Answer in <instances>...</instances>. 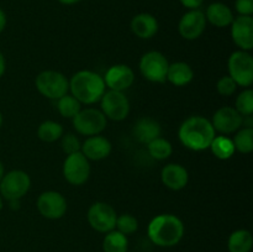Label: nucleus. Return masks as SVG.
I'll list each match as a JSON object with an SVG mask.
<instances>
[{"instance_id": "f8f14e48", "label": "nucleus", "mask_w": 253, "mask_h": 252, "mask_svg": "<svg viewBox=\"0 0 253 252\" xmlns=\"http://www.w3.org/2000/svg\"><path fill=\"white\" fill-rule=\"evenodd\" d=\"M37 210L43 217L57 220L63 217L67 211V200L63 195L56 190H47L41 193L36 202Z\"/></svg>"}, {"instance_id": "bb28decb", "label": "nucleus", "mask_w": 253, "mask_h": 252, "mask_svg": "<svg viewBox=\"0 0 253 252\" xmlns=\"http://www.w3.org/2000/svg\"><path fill=\"white\" fill-rule=\"evenodd\" d=\"M147 151L152 158L157 161H165L172 156L173 146L168 140L163 137H157L150 143H147Z\"/></svg>"}, {"instance_id": "473e14b6", "label": "nucleus", "mask_w": 253, "mask_h": 252, "mask_svg": "<svg viewBox=\"0 0 253 252\" xmlns=\"http://www.w3.org/2000/svg\"><path fill=\"white\" fill-rule=\"evenodd\" d=\"M237 84L230 76H224L217 81L216 90L222 96H231L236 91Z\"/></svg>"}, {"instance_id": "a19ab883", "label": "nucleus", "mask_w": 253, "mask_h": 252, "mask_svg": "<svg viewBox=\"0 0 253 252\" xmlns=\"http://www.w3.org/2000/svg\"><path fill=\"white\" fill-rule=\"evenodd\" d=\"M1 125H2V114L0 113V127H1Z\"/></svg>"}, {"instance_id": "cd10ccee", "label": "nucleus", "mask_w": 253, "mask_h": 252, "mask_svg": "<svg viewBox=\"0 0 253 252\" xmlns=\"http://www.w3.org/2000/svg\"><path fill=\"white\" fill-rule=\"evenodd\" d=\"M235 151L240 153H251L253 151V128L244 127L236 131V135L232 138Z\"/></svg>"}, {"instance_id": "7c9ffc66", "label": "nucleus", "mask_w": 253, "mask_h": 252, "mask_svg": "<svg viewBox=\"0 0 253 252\" xmlns=\"http://www.w3.org/2000/svg\"><path fill=\"white\" fill-rule=\"evenodd\" d=\"M116 230L120 231L124 235H131L133 232L137 231L138 229V221L135 216L130 214H123L120 216H118L116 219Z\"/></svg>"}, {"instance_id": "58836bf2", "label": "nucleus", "mask_w": 253, "mask_h": 252, "mask_svg": "<svg viewBox=\"0 0 253 252\" xmlns=\"http://www.w3.org/2000/svg\"><path fill=\"white\" fill-rule=\"evenodd\" d=\"M5 174V169H4V165L1 163V161H0V180H1V178L4 177Z\"/></svg>"}, {"instance_id": "9b49d317", "label": "nucleus", "mask_w": 253, "mask_h": 252, "mask_svg": "<svg viewBox=\"0 0 253 252\" xmlns=\"http://www.w3.org/2000/svg\"><path fill=\"white\" fill-rule=\"evenodd\" d=\"M89 175H90V163L81 151L67 156L63 162V177L69 184H84L89 179Z\"/></svg>"}, {"instance_id": "6e6552de", "label": "nucleus", "mask_w": 253, "mask_h": 252, "mask_svg": "<svg viewBox=\"0 0 253 252\" xmlns=\"http://www.w3.org/2000/svg\"><path fill=\"white\" fill-rule=\"evenodd\" d=\"M168 66V59L158 51L146 52L138 63V68L143 78L152 83H165L167 81Z\"/></svg>"}, {"instance_id": "f257e3e1", "label": "nucleus", "mask_w": 253, "mask_h": 252, "mask_svg": "<svg viewBox=\"0 0 253 252\" xmlns=\"http://www.w3.org/2000/svg\"><path fill=\"white\" fill-rule=\"evenodd\" d=\"M215 136L216 131L214 130L211 121L199 115L185 119L178 130L180 143L188 150L195 152L208 150Z\"/></svg>"}, {"instance_id": "412c9836", "label": "nucleus", "mask_w": 253, "mask_h": 252, "mask_svg": "<svg viewBox=\"0 0 253 252\" xmlns=\"http://www.w3.org/2000/svg\"><path fill=\"white\" fill-rule=\"evenodd\" d=\"M162 132L161 124L152 118H142L136 123L133 127V136L140 143H150L155 138L160 137Z\"/></svg>"}, {"instance_id": "a878e982", "label": "nucleus", "mask_w": 253, "mask_h": 252, "mask_svg": "<svg viewBox=\"0 0 253 252\" xmlns=\"http://www.w3.org/2000/svg\"><path fill=\"white\" fill-rule=\"evenodd\" d=\"M37 136L43 142H54L63 136V126L56 121L46 120L40 124L37 128Z\"/></svg>"}, {"instance_id": "7ed1b4c3", "label": "nucleus", "mask_w": 253, "mask_h": 252, "mask_svg": "<svg viewBox=\"0 0 253 252\" xmlns=\"http://www.w3.org/2000/svg\"><path fill=\"white\" fill-rule=\"evenodd\" d=\"M69 90L79 103L91 105L100 101L106 85L100 74L93 71H79L69 81Z\"/></svg>"}, {"instance_id": "39448f33", "label": "nucleus", "mask_w": 253, "mask_h": 252, "mask_svg": "<svg viewBox=\"0 0 253 252\" xmlns=\"http://www.w3.org/2000/svg\"><path fill=\"white\" fill-rule=\"evenodd\" d=\"M36 89L41 95L58 100L68 94L69 81L63 73L57 71H43L36 77Z\"/></svg>"}, {"instance_id": "ddd939ff", "label": "nucleus", "mask_w": 253, "mask_h": 252, "mask_svg": "<svg viewBox=\"0 0 253 252\" xmlns=\"http://www.w3.org/2000/svg\"><path fill=\"white\" fill-rule=\"evenodd\" d=\"M207 29V19L202 10H188L179 20L178 31L184 40L194 41L204 34Z\"/></svg>"}, {"instance_id": "ea45409f", "label": "nucleus", "mask_w": 253, "mask_h": 252, "mask_svg": "<svg viewBox=\"0 0 253 252\" xmlns=\"http://www.w3.org/2000/svg\"><path fill=\"white\" fill-rule=\"evenodd\" d=\"M2 207H4V203H2V198H1V195H0V211L2 210Z\"/></svg>"}, {"instance_id": "72a5a7b5", "label": "nucleus", "mask_w": 253, "mask_h": 252, "mask_svg": "<svg viewBox=\"0 0 253 252\" xmlns=\"http://www.w3.org/2000/svg\"><path fill=\"white\" fill-rule=\"evenodd\" d=\"M235 10L242 16H252L253 14V0H236Z\"/></svg>"}, {"instance_id": "f03ea898", "label": "nucleus", "mask_w": 253, "mask_h": 252, "mask_svg": "<svg viewBox=\"0 0 253 252\" xmlns=\"http://www.w3.org/2000/svg\"><path fill=\"white\" fill-rule=\"evenodd\" d=\"M147 235L156 246H175L184 236V224L175 215L160 214L148 224Z\"/></svg>"}, {"instance_id": "5701e85b", "label": "nucleus", "mask_w": 253, "mask_h": 252, "mask_svg": "<svg viewBox=\"0 0 253 252\" xmlns=\"http://www.w3.org/2000/svg\"><path fill=\"white\" fill-rule=\"evenodd\" d=\"M253 245L252 234L249 230L240 229L232 232L227 241L229 252H250Z\"/></svg>"}, {"instance_id": "c756f323", "label": "nucleus", "mask_w": 253, "mask_h": 252, "mask_svg": "<svg viewBox=\"0 0 253 252\" xmlns=\"http://www.w3.org/2000/svg\"><path fill=\"white\" fill-rule=\"evenodd\" d=\"M235 109L242 116H251L253 114V90L250 88L244 89L236 98Z\"/></svg>"}, {"instance_id": "9d476101", "label": "nucleus", "mask_w": 253, "mask_h": 252, "mask_svg": "<svg viewBox=\"0 0 253 252\" xmlns=\"http://www.w3.org/2000/svg\"><path fill=\"white\" fill-rule=\"evenodd\" d=\"M86 217H88L89 225L95 231L108 234L115 230L118 214L115 209L108 203L95 202L89 208Z\"/></svg>"}, {"instance_id": "0eeeda50", "label": "nucleus", "mask_w": 253, "mask_h": 252, "mask_svg": "<svg viewBox=\"0 0 253 252\" xmlns=\"http://www.w3.org/2000/svg\"><path fill=\"white\" fill-rule=\"evenodd\" d=\"M73 127L83 136L100 135L108 125V119L103 111L95 108L82 109L73 119Z\"/></svg>"}, {"instance_id": "6ab92c4d", "label": "nucleus", "mask_w": 253, "mask_h": 252, "mask_svg": "<svg viewBox=\"0 0 253 252\" xmlns=\"http://www.w3.org/2000/svg\"><path fill=\"white\" fill-rule=\"evenodd\" d=\"M130 29L135 36L141 40H150L157 35L160 25L157 19L148 12H140L135 15L130 22Z\"/></svg>"}, {"instance_id": "423d86ee", "label": "nucleus", "mask_w": 253, "mask_h": 252, "mask_svg": "<svg viewBox=\"0 0 253 252\" xmlns=\"http://www.w3.org/2000/svg\"><path fill=\"white\" fill-rule=\"evenodd\" d=\"M31 188V179L26 172L14 169L5 173L0 180V195L7 202L20 200Z\"/></svg>"}, {"instance_id": "c85d7f7f", "label": "nucleus", "mask_w": 253, "mask_h": 252, "mask_svg": "<svg viewBox=\"0 0 253 252\" xmlns=\"http://www.w3.org/2000/svg\"><path fill=\"white\" fill-rule=\"evenodd\" d=\"M57 109H58V113L63 118L73 119L82 110V104L72 94L71 95L66 94V95L58 99V101H57Z\"/></svg>"}, {"instance_id": "aec40b11", "label": "nucleus", "mask_w": 253, "mask_h": 252, "mask_svg": "<svg viewBox=\"0 0 253 252\" xmlns=\"http://www.w3.org/2000/svg\"><path fill=\"white\" fill-rule=\"evenodd\" d=\"M204 14L207 22H210L212 26L219 27V29L230 26L235 19L231 7L227 6L226 4H224V2L221 1H216L210 4L209 6L207 7V11H205Z\"/></svg>"}, {"instance_id": "4c0bfd02", "label": "nucleus", "mask_w": 253, "mask_h": 252, "mask_svg": "<svg viewBox=\"0 0 253 252\" xmlns=\"http://www.w3.org/2000/svg\"><path fill=\"white\" fill-rule=\"evenodd\" d=\"M58 1L63 5H74L77 2L82 1V0H58Z\"/></svg>"}, {"instance_id": "f3484780", "label": "nucleus", "mask_w": 253, "mask_h": 252, "mask_svg": "<svg viewBox=\"0 0 253 252\" xmlns=\"http://www.w3.org/2000/svg\"><path fill=\"white\" fill-rule=\"evenodd\" d=\"M161 180L170 190H182L189 182V174L184 166L179 163H169L161 170Z\"/></svg>"}, {"instance_id": "dca6fc26", "label": "nucleus", "mask_w": 253, "mask_h": 252, "mask_svg": "<svg viewBox=\"0 0 253 252\" xmlns=\"http://www.w3.org/2000/svg\"><path fill=\"white\" fill-rule=\"evenodd\" d=\"M103 78L106 88L110 90L125 91L135 82V74L126 64H114L106 71Z\"/></svg>"}, {"instance_id": "a211bd4d", "label": "nucleus", "mask_w": 253, "mask_h": 252, "mask_svg": "<svg viewBox=\"0 0 253 252\" xmlns=\"http://www.w3.org/2000/svg\"><path fill=\"white\" fill-rule=\"evenodd\" d=\"M113 146L106 137L101 135L89 136L82 143L81 152L88 158L89 161H101L109 157L111 153Z\"/></svg>"}, {"instance_id": "4be33fe9", "label": "nucleus", "mask_w": 253, "mask_h": 252, "mask_svg": "<svg viewBox=\"0 0 253 252\" xmlns=\"http://www.w3.org/2000/svg\"><path fill=\"white\" fill-rule=\"evenodd\" d=\"M194 79V71L185 62H174L168 66L167 81L175 86H185Z\"/></svg>"}, {"instance_id": "c9c22d12", "label": "nucleus", "mask_w": 253, "mask_h": 252, "mask_svg": "<svg viewBox=\"0 0 253 252\" xmlns=\"http://www.w3.org/2000/svg\"><path fill=\"white\" fill-rule=\"evenodd\" d=\"M6 22H7L6 14H5L4 10L0 7V34H1V32L5 30V27H6Z\"/></svg>"}, {"instance_id": "e433bc0d", "label": "nucleus", "mask_w": 253, "mask_h": 252, "mask_svg": "<svg viewBox=\"0 0 253 252\" xmlns=\"http://www.w3.org/2000/svg\"><path fill=\"white\" fill-rule=\"evenodd\" d=\"M5 71H6V61H5L4 54H2L1 51H0V78L4 76Z\"/></svg>"}, {"instance_id": "2eb2a0df", "label": "nucleus", "mask_w": 253, "mask_h": 252, "mask_svg": "<svg viewBox=\"0 0 253 252\" xmlns=\"http://www.w3.org/2000/svg\"><path fill=\"white\" fill-rule=\"evenodd\" d=\"M234 43L241 51L250 52L253 48V17L239 15L230 25Z\"/></svg>"}, {"instance_id": "1a4fd4ad", "label": "nucleus", "mask_w": 253, "mask_h": 252, "mask_svg": "<svg viewBox=\"0 0 253 252\" xmlns=\"http://www.w3.org/2000/svg\"><path fill=\"white\" fill-rule=\"evenodd\" d=\"M101 111L106 119L113 121H123L130 114V101L124 91L105 90L100 99Z\"/></svg>"}, {"instance_id": "4468645a", "label": "nucleus", "mask_w": 253, "mask_h": 252, "mask_svg": "<svg viewBox=\"0 0 253 252\" xmlns=\"http://www.w3.org/2000/svg\"><path fill=\"white\" fill-rule=\"evenodd\" d=\"M215 131L229 135L240 130L244 124V116L232 106H222L215 111L211 120Z\"/></svg>"}, {"instance_id": "20e7f679", "label": "nucleus", "mask_w": 253, "mask_h": 252, "mask_svg": "<svg viewBox=\"0 0 253 252\" xmlns=\"http://www.w3.org/2000/svg\"><path fill=\"white\" fill-rule=\"evenodd\" d=\"M229 76L234 79L237 86L250 88L253 83V58L247 51H235L227 61Z\"/></svg>"}, {"instance_id": "2f4dec72", "label": "nucleus", "mask_w": 253, "mask_h": 252, "mask_svg": "<svg viewBox=\"0 0 253 252\" xmlns=\"http://www.w3.org/2000/svg\"><path fill=\"white\" fill-rule=\"evenodd\" d=\"M62 150L67 156L72 155L81 151L82 143L79 138L77 137L74 133H67V135L62 136Z\"/></svg>"}, {"instance_id": "393cba45", "label": "nucleus", "mask_w": 253, "mask_h": 252, "mask_svg": "<svg viewBox=\"0 0 253 252\" xmlns=\"http://www.w3.org/2000/svg\"><path fill=\"white\" fill-rule=\"evenodd\" d=\"M128 240L127 236L121 234L118 230L108 232L104 237L103 251L104 252H127Z\"/></svg>"}, {"instance_id": "f704fd0d", "label": "nucleus", "mask_w": 253, "mask_h": 252, "mask_svg": "<svg viewBox=\"0 0 253 252\" xmlns=\"http://www.w3.org/2000/svg\"><path fill=\"white\" fill-rule=\"evenodd\" d=\"M179 1L188 10H197L202 6L204 0H179Z\"/></svg>"}, {"instance_id": "b1692460", "label": "nucleus", "mask_w": 253, "mask_h": 252, "mask_svg": "<svg viewBox=\"0 0 253 252\" xmlns=\"http://www.w3.org/2000/svg\"><path fill=\"white\" fill-rule=\"evenodd\" d=\"M209 148L211 150L212 155L215 157L222 161L230 160L235 155V152H236L235 151L234 142H232V138L226 137L224 135L215 136Z\"/></svg>"}]
</instances>
